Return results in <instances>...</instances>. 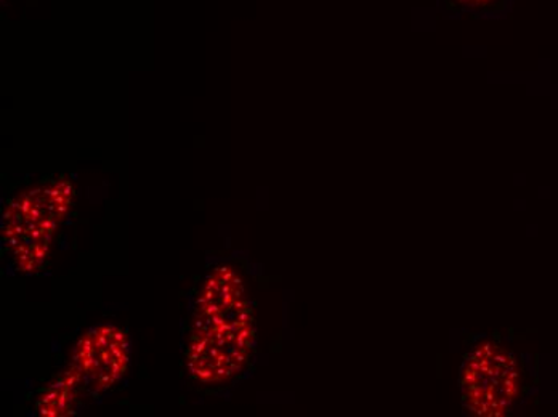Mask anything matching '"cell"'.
<instances>
[{"label":"cell","instance_id":"1","mask_svg":"<svg viewBox=\"0 0 558 417\" xmlns=\"http://www.w3.org/2000/svg\"><path fill=\"white\" fill-rule=\"evenodd\" d=\"M254 311L243 278L219 267L204 280L186 347L190 376L201 384H223L243 371L254 347Z\"/></svg>","mask_w":558,"mask_h":417},{"label":"cell","instance_id":"2","mask_svg":"<svg viewBox=\"0 0 558 417\" xmlns=\"http://www.w3.org/2000/svg\"><path fill=\"white\" fill-rule=\"evenodd\" d=\"M74 195L73 183L58 179L31 186L7 205L2 236L19 271L34 273L47 262Z\"/></svg>","mask_w":558,"mask_h":417},{"label":"cell","instance_id":"3","mask_svg":"<svg viewBox=\"0 0 558 417\" xmlns=\"http://www.w3.org/2000/svg\"><path fill=\"white\" fill-rule=\"evenodd\" d=\"M462 395L476 416H504L515 405L522 390L519 361L501 345L483 342L465 359Z\"/></svg>","mask_w":558,"mask_h":417},{"label":"cell","instance_id":"4","mask_svg":"<svg viewBox=\"0 0 558 417\" xmlns=\"http://www.w3.org/2000/svg\"><path fill=\"white\" fill-rule=\"evenodd\" d=\"M131 344L124 329L101 324L85 332L74 347L73 365L94 392L114 388L129 368Z\"/></svg>","mask_w":558,"mask_h":417},{"label":"cell","instance_id":"5","mask_svg":"<svg viewBox=\"0 0 558 417\" xmlns=\"http://www.w3.org/2000/svg\"><path fill=\"white\" fill-rule=\"evenodd\" d=\"M84 375L80 368L71 365L66 371L61 372L56 381L50 382L40 392L36 403L37 415L43 417H68L73 415L80 400V389L83 385Z\"/></svg>","mask_w":558,"mask_h":417},{"label":"cell","instance_id":"6","mask_svg":"<svg viewBox=\"0 0 558 417\" xmlns=\"http://www.w3.org/2000/svg\"><path fill=\"white\" fill-rule=\"evenodd\" d=\"M458 2L464 3L468 7H485L488 5L492 0H458Z\"/></svg>","mask_w":558,"mask_h":417}]
</instances>
